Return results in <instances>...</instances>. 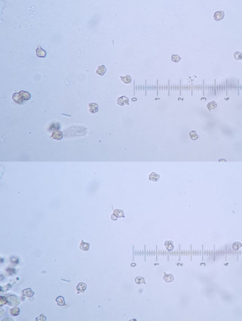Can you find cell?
Wrapping results in <instances>:
<instances>
[{"mask_svg": "<svg viewBox=\"0 0 242 321\" xmlns=\"http://www.w3.org/2000/svg\"><path fill=\"white\" fill-rule=\"evenodd\" d=\"M12 99L17 103L18 104H20V105H22V104H24L25 103V101L23 99V98L22 97V96L20 95V94L18 92V93H14V94H13V96H12Z\"/></svg>", "mask_w": 242, "mask_h": 321, "instance_id": "6da1fadb", "label": "cell"}, {"mask_svg": "<svg viewBox=\"0 0 242 321\" xmlns=\"http://www.w3.org/2000/svg\"><path fill=\"white\" fill-rule=\"evenodd\" d=\"M7 300H8L9 304L10 305L14 306V305H18L19 304V299L17 298V296H11L10 297H9Z\"/></svg>", "mask_w": 242, "mask_h": 321, "instance_id": "7a4b0ae2", "label": "cell"}, {"mask_svg": "<svg viewBox=\"0 0 242 321\" xmlns=\"http://www.w3.org/2000/svg\"><path fill=\"white\" fill-rule=\"evenodd\" d=\"M36 53L37 57H39V58H45V56L47 55L46 51L44 50L41 46H39L37 48V49L36 50Z\"/></svg>", "mask_w": 242, "mask_h": 321, "instance_id": "3957f363", "label": "cell"}, {"mask_svg": "<svg viewBox=\"0 0 242 321\" xmlns=\"http://www.w3.org/2000/svg\"><path fill=\"white\" fill-rule=\"evenodd\" d=\"M52 138H53V139H55V140H61L63 139V133L61 132V131H54L53 133H52Z\"/></svg>", "mask_w": 242, "mask_h": 321, "instance_id": "277c9868", "label": "cell"}, {"mask_svg": "<svg viewBox=\"0 0 242 321\" xmlns=\"http://www.w3.org/2000/svg\"><path fill=\"white\" fill-rule=\"evenodd\" d=\"M89 111L92 114H95V113L98 112V111H99L98 104H97L96 103H89Z\"/></svg>", "mask_w": 242, "mask_h": 321, "instance_id": "5b68a950", "label": "cell"}, {"mask_svg": "<svg viewBox=\"0 0 242 321\" xmlns=\"http://www.w3.org/2000/svg\"><path fill=\"white\" fill-rule=\"evenodd\" d=\"M224 17V11H216L214 14V18L216 21H221Z\"/></svg>", "mask_w": 242, "mask_h": 321, "instance_id": "8992f818", "label": "cell"}, {"mask_svg": "<svg viewBox=\"0 0 242 321\" xmlns=\"http://www.w3.org/2000/svg\"><path fill=\"white\" fill-rule=\"evenodd\" d=\"M117 103L119 106H124L129 103V99L125 96H122L117 99Z\"/></svg>", "mask_w": 242, "mask_h": 321, "instance_id": "52a82bcc", "label": "cell"}, {"mask_svg": "<svg viewBox=\"0 0 242 321\" xmlns=\"http://www.w3.org/2000/svg\"><path fill=\"white\" fill-rule=\"evenodd\" d=\"M19 93L20 94V95L22 96V97L23 98V99L25 101H28V100L31 99V94H30L29 92H26V91H20Z\"/></svg>", "mask_w": 242, "mask_h": 321, "instance_id": "ba28073f", "label": "cell"}, {"mask_svg": "<svg viewBox=\"0 0 242 321\" xmlns=\"http://www.w3.org/2000/svg\"><path fill=\"white\" fill-rule=\"evenodd\" d=\"M89 247H90V245L88 243V242H84V240H82L81 241V242H80V248L83 251H88L89 250Z\"/></svg>", "mask_w": 242, "mask_h": 321, "instance_id": "9c48e42d", "label": "cell"}, {"mask_svg": "<svg viewBox=\"0 0 242 321\" xmlns=\"http://www.w3.org/2000/svg\"><path fill=\"white\" fill-rule=\"evenodd\" d=\"M76 288H77V290L78 291V292L83 293V292L85 291V290L87 288V285L85 283H79L77 284Z\"/></svg>", "mask_w": 242, "mask_h": 321, "instance_id": "30bf717a", "label": "cell"}, {"mask_svg": "<svg viewBox=\"0 0 242 321\" xmlns=\"http://www.w3.org/2000/svg\"><path fill=\"white\" fill-rule=\"evenodd\" d=\"M113 214L116 217H117V218H124L125 217L123 211L120 210V209H114V212H113Z\"/></svg>", "mask_w": 242, "mask_h": 321, "instance_id": "8fae6325", "label": "cell"}, {"mask_svg": "<svg viewBox=\"0 0 242 321\" xmlns=\"http://www.w3.org/2000/svg\"><path fill=\"white\" fill-rule=\"evenodd\" d=\"M106 72H107V69H106L105 65H100L96 71L97 74H98L100 76H103Z\"/></svg>", "mask_w": 242, "mask_h": 321, "instance_id": "7c38bea8", "label": "cell"}, {"mask_svg": "<svg viewBox=\"0 0 242 321\" xmlns=\"http://www.w3.org/2000/svg\"><path fill=\"white\" fill-rule=\"evenodd\" d=\"M23 295L26 296V297H31L34 295V292L31 288H26V289L23 290Z\"/></svg>", "mask_w": 242, "mask_h": 321, "instance_id": "4fadbf2b", "label": "cell"}, {"mask_svg": "<svg viewBox=\"0 0 242 321\" xmlns=\"http://www.w3.org/2000/svg\"><path fill=\"white\" fill-rule=\"evenodd\" d=\"M165 247H166V249L168 250V251H171L173 250V248H174V245H173V241H171V240H167V241H165Z\"/></svg>", "mask_w": 242, "mask_h": 321, "instance_id": "5bb4252c", "label": "cell"}, {"mask_svg": "<svg viewBox=\"0 0 242 321\" xmlns=\"http://www.w3.org/2000/svg\"><path fill=\"white\" fill-rule=\"evenodd\" d=\"M163 279L165 280L166 282H171L174 280V277L171 274H166L164 273V276H163Z\"/></svg>", "mask_w": 242, "mask_h": 321, "instance_id": "9a60e30c", "label": "cell"}, {"mask_svg": "<svg viewBox=\"0 0 242 321\" xmlns=\"http://www.w3.org/2000/svg\"><path fill=\"white\" fill-rule=\"evenodd\" d=\"M55 301H56L57 304L58 305H60V306H63V305H65V304H66L64 297H63V296H58V297H57V298L55 299Z\"/></svg>", "mask_w": 242, "mask_h": 321, "instance_id": "2e32d148", "label": "cell"}, {"mask_svg": "<svg viewBox=\"0 0 242 321\" xmlns=\"http://www.w3.org/2000/svg\"><path fill=\"white\" fill-rule=\"evenodd\" d=\"M9 313H10V314H11L12 316H17L19 315V313H20V309L19 308H17V307H14V308H12L10 309L9 310Z\"/></svg>", "mask_w": 242, "mask_h": 321, "instance_id": "e0dca14e", "label": "cell"}, {"mask_svg": "<svg viewBox=\"0 0 242 321\" xmlns=\"http://www.w3.org/2000/svg\"><path fill=\"white\" fill-rule=\"evenodd\" d=\"M160 179V176L158 174H156L155 172H152L151 174L149 175V180L154 181H157Z\"/></svg>", "mask_w": 242, "mask_h": 321, "instance_id": "ac0fdd59", "label": "cell"}, {"mask_svg": "<svg viewBox=\"0 0 242 321\" xmlns=\"http://www.w3.org/2000/svg\"><path fill=\"white\" fill-rule=\"evenodd\" d=\"M120 78H121V80H122V82H124V83H125V84H130L132 81V79L131 77L129 76V75H127V76H121L120 77Z\"/></svg>", "mask_w": 242, "mask_h": 321, "instance_id": "d6986e66", "label": "cell"}, {"mask_svg": "<svg viewBox=\"0 0 242 321\" xmlns=\"http://www.w3.org/2000/svg\"><path fill=\"white\" fill-rule=\"evenodd\" d=\"M60 124L59 123H53V124H51V125L50 126V128H48V131H53V132L54 131H58L59 128H60Z\"/></svg>", "mask_w": 242, "mask_h": 321, "instance_id": "ffe728a7", "label": "cell"}, {"mask_svg": "<svg viewBox=\"0 0 242 321\" xmlns=\"http://www.w3.org/2000/svg\"><path fill=\"white\" fill-rule=\"evenodd\" d=\"M217 103L213 101H210V102L207 105V108L208 109L209 111H212V110L215 109V108L217 107Z\"/></svg>", "mask_w": 242, "mask_h": 321, "instance_id": "44dd1931", "label": "cell"}, {"mask_svg": "<svg viewBox=\"0 0 242 321\" xmlns=\"http://www.w3.org/2000/svg\"><path fill=\"white\" fill-rule=\"evenodd\" d=\"M189 136H190V138L193 140H196L198 138V133H197V132H196L195 131H190V133H189Z\"/></svg>", "mask_w": 242, "mask_h": 321, "instance_id": "7402d4cb", "label": "cell"}, {"mask_svg": "<svg viewBox=\"0 0 242 321\" xmlns=\"http://www.w3.org/2000/svg\"><path fill=\"white\" fill-rule=\"evenodd\" d=\"M242 247V244L241 242H234L233 243V245H232V248H233V250L235 251H237L239 250V248L240 247Z\"/></svg>", "mask_w": 242, "mask_h": 321, "instance_id": "603a6c76", "label": "cell"}, {"mask_svg": "<svg viewBox=\"0 0 242 321\" xmlns=\"http://www.w3.org/2000/svg\"><path fill=\"white\" fill-rule=\"evenodd\" d=\"M234 57L236 60H242V53L239 52V51H236L234 53Z\"/></svg>", "mask_w": 242, "mask_h": 321, "instance_id": "cb8c5ba5", "label": "cell"}, {"mask_svg": "<svg viewBox=\"0 0 242 321\" xmlns=\"http://www.w3.org/2000/svg\"><path fill=\"white\" fill-rule=\"evenodd\" d=\"M135 282L137 283V284H141V283H143V284H146V282H145V280H144V278L141 277H138L135 279Z\"/></svg>", "mask_w": 242, "mask_h": 321, "instance_id": "d4e9b609", "label": "cell"}, {"mask_svg": "<svg viewBox=\"0 0 242 321\" xmlns=\"http://www.w3.org/2000/svg\"><path fill=\"white\" fill-rule=\"evenodd\" d=\"M180 57L179 56V55H172V57H171V60L172 61H173V62H179L180 60Z\"/></svg>", "mask_w": 242, "mask_h": 321, "instance_id": "484cf974", "label": "cell"}, {"mask_svg": "<svg viewBox=\"0 0 242 321\" xmlns=\"http://www.w3.org/2000/svg\"><path fill=\"white\" fill-rule=\"evenodd\" d=\"M8 303V300L6 299L4 296H1L0 297V305L1 306H3L4 305H6Z\"/></svg>", "mask_w": 242, "mask_h": 321, "instance_id": "4316f807", "label": "cell"}, {"mask_svg": "<svg viewBox=\"0 0 242 321\" xmlns=\"http://www.w3.org/2000/svg\"><path fill=\"white\" fill-rule=\"evenodd\" d=\"M46 320H47V318H46V317L44 316V314L41 315V316H39V317H37V318H36V321H45Z\"/></svg>", "mask_w": 242, "mask_h": 321, "instance_id": "83f0119b", "label": "cell"}, {"mask_svg": "<svg viewBox=\"0 0 242 321\" xmlns=\"http://www.w3.org/2000/svg\"><path fill=\"white\" fill-rule=\"evenodd\" d=\"M111 220L116 221V220L117 219V217H116V216H114V214H112V215H111Z\"/></svg>", "mask_w": 242, "mask_h": 321, "instance_id": "f1b7e54d", "label": "cell"}, {"mask_svg": "<svg viewBox=\"0 0 242 321\" xmlns=\"http://www.w3.org/2000/svg\"><path fill=\"white\" fill-rule=\"evenodd\" d=\"M2 321H13V319H11V318H5L4 320H2Z\"/></svg>", "mask_w": 242, "mask_h": 321, "instance_id": "f546056e", "label": "cell"}, {"mask_svg": "<svg viewBox=\"0 0 242 321\" xmlns=\"http://www.w3.org/2000/svg\"><path fill=\"white\" fill-rule=\"evenodd\" d=\"M132 267H134V266H136V264H132Z\"/></svg>", "mask_w": 242, "mask_h": 321, "instance_id": "4dcf8cb0", "label": "cell"}, {"mask_svg": "<svg viewBox=\"0 0 242 321\" xmlns=\"http://www.w3.org/2000/svg\"><path fill=\"white\" fill-rule=\"evenodd\" d=\"M220 161H224V162H225L226 160H220Z\"/></svg>", "mask_w": 242, "mask_h": 321, "instance_id": "1f68e13d", "label": "cell"}]
</instances>
